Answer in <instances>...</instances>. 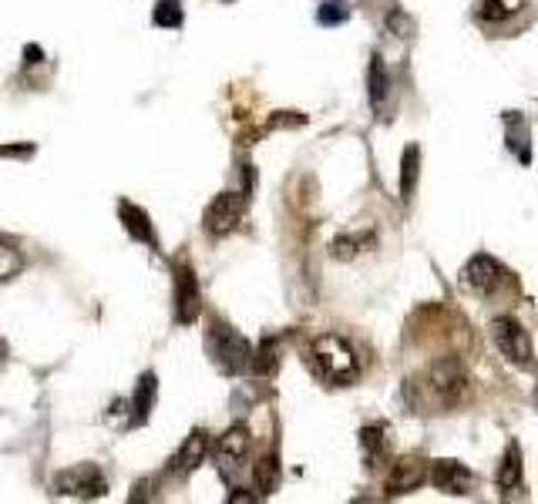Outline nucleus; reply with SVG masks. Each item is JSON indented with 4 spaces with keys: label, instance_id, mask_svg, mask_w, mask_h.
Masks as SVG:
<instances>
[{
    "label": "nucleus",
    "instance_id": "obj_1",
    "mask_svg": "<svg viewBox=\"0 0 538 504\" xmlns=\"http://www.w3.org/2000/svg\"><path fill=\"white\" fill-rule=\"evenodd\" d=\"M407 397L414 407H428V413H445L462 407L468 400V377L458 360H438L434 367L407 387Z\"/></svg>",
    "mask_w": 538,
    "mask_h": 504
},
{
    "label": "nucleus",
    "instance_id": "obj_2",
    "mask_svg": "<svg viewBox=\"0 0 538 504\" xmlns=\"http://www.w3.org/2000/svg\"><path fill=\"white\" fill-rule=\"evenodd\" d=\"M309 370L330 387H347L360 377V364H357V353L347 340H340L333 333H323L313 340L309 347Z\"/></svg>",
    "mask_w": 538,
    "mask_h": 504
},
{
    "label": "nucleus",
    "instance_id": "obj_3",
    "mask_svg": "<svg viewBox=\"0 0 538 504\" xmlns=\"http://www.w3.org/2000/svg\"><path fill=\"white\" fill-rule=\"evenodd\" d=\"M205 347H209V356L215 360V367L222 373H243L249 370V360H253V347L243 333H236L226 323H213V330L205 333Z\"/></svg>",
    "mask_w": 538,
    "mask_h": 504
},
{
    "label": "nucleus",
    "instance_id": "obj_4",
    "mask_svg": "<svg viewBox=\"0 0 538 504\" xmlns=\"http://www.w3.org/2000/svg\"><path fill=\"white\" fill-rule=\"evenodd\" d=\"M54 491L64 498H81V501H92V498H105L108 481L105 474L98 471L94 464H77L71 471H61L54 477Z\"/></svg>",
    "mask_w": 538,
    "mask_h": 504
},
{
    "label": "nucleus",
    "instance_id": "obj_5",
    "mask_svg": "<svg viewBox=\"0 0 538 504\" xmlns=\"http://www.w3.org/2000/svg\"><path fill=\"white\" fill-rule=\"evenodd\" d=\"M492 340L508 364L532 367V340H528V333L522 330V323H515L511 316H498V320L492 323Z\"/></svg>",
    "mask_w": 538,
    "mask_h": 504
},
{
    "label": "nucleus",
    "instance_id": "obj_6",
    "mask_svg": "<svg viewBox=\"0 0 538 504\" xmlns=\"http://www.w3.org/2000/svg\"><path fill=\"white\" fill-rule=\"evenodd\" d=\"M202 313V290H199V279L189 266H175V323L182 326H192L199 320Z\"/></svg>",
    "mask_w": 538,
    "mask_h": 504
},
{
    "label": "nucleus",
    "instance_id": "obj_7",
    "mask_svg": "<svg viewBox=\"0 0 538 504\" xmlns=\"http://www.w3.org/2000/svg\"><path fill=\"white\" fill-rule=\"evenodd\" d=\"M243 205H246V196H236V192H222V196H215L209 202V209H205V232L209 236H229L236 226H239V219H243Z\"/></svg>",
    "mask_w": 538,
    "mask_h": 504
},
{
    "label": "nucleus",
    "instance_id": "obj_8",
    "mask_svg": "<svg viewBox=\"0 0 538 504\" xmlns=\"http://www.w3.org/2000/svg\"><path fill=\"white\" fill-rule=\"evenodd\" d=\"M464 283L471 286L475 292H494L502 290L508 283V269L494 256H475V260L464 266Z\"/></svg>",
    "mask_w": 538,
    "mask_h": 504
},
{
    "label": "nucleus",
    "instance_id": "obj_9",
    "mask_svg": "<svg viewBox=\"0 0 538 504\" xmlns=\"http://www.w3.org/2000/svg\"><path fill=\"white\" fill-rule=\"evenodd\" d=\"M428 477L434 488L447 491V494H468L471 484H475L471 471H468L464 464H458V460H438V464L430 468Z\"/></svg>",
    "mask_w": 538,
    "mask_h": 504
},
{
    "label": "nucleus",
    "instance_id": "obj_10",
    "mask_svg": "<svg viewBox=\"0 0 538 504\" xmlns=\"http://www.w3.org/2000/svg\"><path fill=\"white\" fill-rule=\"evenodd\" d=\"M205 454H209V437L202 434V430H192L185 444L175 451V458H172L169 471L172 474H192L199 471L202 464H205Z\"/></svg>",
    "mask_w": 538,
    "mask_h": 504
},
{
    "label": "nucleus",
    "instance_id": "obj_11",
    "mask_svg": "<svg viewBox=\"0 0 538 504\" xmlns=\"http://www.w3.org/2000/svg\"><path fill=\"white\" fill-rule=\"evenodd\" d=\"M424 477H428L424 460H417V458L397 460L394 471H390V477H387V494H407V491H414Z\"/></svg>",
    "mask_w": 538,
    "mask_h": 504
},
{
    "label": "nucleus",
    "instance_id": "obj_12",
    "mask_svg": "<svg viewBox=\"0 0 538 504\" xmlns=\"http://www.w3.org/2000/svg\"><path fill=\"white\" fill-rule=\"evenodd\" d=\"M246 451H249V430L243 428V424L229 428L215 441V458H219L222 468H236L239 460L246 458Z\"/></svg>",
    "mask_w": 538,
    "mask_h": 504
},
{
    "label": "nucleus",
    "instance_id": "obj_13",
    "mask_svg": "<svg viewBox=\"0 0 538 504\" xmlns=\"http://www.w3.org/2000/svg\"><path fill=\"white\" fill-rule=\"evenodd\" d=\"M118 215H122V226H124V232H128L132 239H139V243L158 249V236H155V229H152V222H149V215H145V209H139L135 202H122V205H118Z\"/></svg>",
    "mask_w": 538,
    "mask_h": 504
},
{
    "label": "nucleus",
    "instance_id": "obj_14",
    "mask_svg": "<svg viewBox=\"0 0 538 504\" xmlns=\"http://www.w3.org/2000/svg\"><path fill=\"white\" fill-rule=\"evenodd\" d=\"M367 88H370V105H373V111H381L384 101H387V94H390V75H387V64H384L381 54H373V58H370Z\"/></svg>",
    "mask_w": 538,
    "mask_h": 504
},
{
    "label": "nucleus",
    "instance_id": "obj_15",
    "mask_svg": "<svg viewBox=\"0 0 538 504\" xmlns=\"http://www.w3.org/2000/svg\"><path fill=\"white\" fill-rule=\"evenodd\" d=\"M155 394H158V380L155 373H145L135 387V397H132V411H135V420L132 424H145L152 417V407H155Z\"/></svg>",
    "mask_w": 538,
    "mask_h": 504
},
{
    "label": "nucleus",
    "instance_id": "obj_16",
    "mask_svg": "<svg viewBox=\"0 0 538 504\" xmlns=\"http://www.w3.org/2000/svg\"><path fill=\"white\" fill-rule=\"evenodd\" d=\"M360 447H364L367 468H377V464L387 458V430L384 428H364L360 430Z\"/></svg>",
    "mask_w": 538,
    "mask_h": 504
},
{
    "label": "nucleus",
    "instance_id": "obj_17",
    "mask_svg": "<svg viewBox=\"0 0 538 504\" xmlns=\"http://www.w3.org/2000/svg\"><path fill=\"white\" fill-rule=\"evenodd\" d=\"M417 175H421V148L411 145V148L404 152V162H400V196H404V199L414 196Z\"/></svg>",
    "mask_w": 538,
    "mask_h": 504
},
{
    "label": "nucleus",
    "instance_id": "obj_18",
    "mask_svg": "<svg viewBox=\"0 0 538 504\" xmlns=\"http://www.w3.org/2000/svg\"><path fill=\"white\" fill-rule=\"evenodd\" d=\"M277 367H279V343L277 340H262L260 350H253L249 370H253V373H260V377H269Z\"/></svg>",
    "mask_w": 538,
    "mask_h": 504
},
{
    "label": "nucleus",
    "instance_id": "obj_19",
    "mask_svg": "<svg viewBox=\"0 0 538 504\" xmlns=\"http://www.w3.org/2000/svg\"><path fill=\"white\" fill-rule=\"evenodd\" d=\"M518 481H522V451H518V444H511L502 460V471H498V488L511 491L518 488Z\"/></svg>",
    "mask_w": 538,
    "mask_h": 504
},
{
    "label": "nucleus",
    "instance_id": "obj_20",
    "mask_svg": "<svg viewBox=\"0 0 538 504\" xmlns=\"http://www.w3.org/2000/svg\"><path fill=\"white\" fill-rule=\"evenodd\" d=\"M256 494H273V491L279 488V460L269 454V458H262L260 464H256Z\"/></svg>",
    "mask_w": 538,
    "mask_h": 504
},
{
    "label": "nucleus",
    "instance_id": "obj_21",
    "mask_svg": "<svg viewBox=\"0 0 538 504\" xmlns=\"http://www.w3.org/2000/svg\"><path fill=\"white\" fill-rule=\"evenodd\" d=\"M505 124H508V148L515 145V152L522 162H528V124L522 122V115H505Z\"/></svg>",
    "mask_w": 538,
    "mask_h": 504
},
{
    "label": "nucleus",
    "instance_id": "obj_22",
    "mask_svg": "<svg viewBox=\"0 0 538 504\" xmlns=\"http://www.w3.org/2000/svg\"><path fill=\"white\" fill-rule=\"evenodd\" d=\"M182 7H179V0H162V4H155V11H152V24L155 28H182Z\"/></svg>",
    "mask_w": 538,
    "mask_h": 504
},
{
    "label": "nucleus",
    "instance_id": "obj_23",
    "mask_svg": "<svg viewBox=\"0 0 538 504\" xmlns=\"http://www.w3.org/2000/svg\"><path fill=\"white\" fill-rule=\"evenodd\" d=\"M522 4H525V0H481L478 14L485 17V20H505V17L515 14Z\"/></svg>",
    "mask_w": 538,
    "mask_h": 504
},
{
    "label": "nucleus",
    "instance_id": "obj_24",
    "mask_svg": "<svg viewBox=\"0 0 538 504\" xmlns=\"http://www.w3.org/2000/svg\"><path fill=\"white\" fill-rule=\"evenodd\" d=\"M347 17H350V4H343V0H326V4H320V11H317V20H320L323 28L343 24Z\"/></svg>",
    "mask_w": 538,
    "mask_h": 504
},
{
    "label": "nucleus",
    "instance_id": "obj_25",
    "mask_svg": "<svg viewBox=\"0 0 538 504\" xmlns=\"http://www.w3.org/2000/svg\"><path fill=\"white\" fill-rule=\"evenodd\" d=\"M367 245H373V236H340L337 243H333V256L337 260H350V256H357Z\"/></svg>",
    "mask_w": 538,
    "mask_h": 504
},
{
    "label": "nucleus",
    "instance_id": "obj_26",
    "mask_svg": "<svg viewBox=\"0 0 538 504\" xmlns=\"http://www.w3.org/2000/svg\"><path fill=\"white\" fill-rule=\"evenodd\" d=\"M17 269H20V256H17L14 245L0 243V283H7L11 276H17Z\"/></svg>",
    "mask_w": 538,
    "mask_h": 504
},
{
    "label": "nucleus",
    "instance_id": "obj_27",
    "mask_svg": "<svg viewBox=\"0 0 538 504\" xmlns=\"http://www.w3.org/2000/svg\"><path fill=\"white\" fill-rule=\"evenodd\" d=\"M34 145H4L0 148V158H31Z\"/></svg>",
    "mask_w": 538,
    "mask_h": 504
},
{
    "label": "nucleus",
    "instance_id": "obj_28",
    "mask_svg": "<svg viewBox=\"0 0 538 504\" xmlns=\"http://www.w3.org/2000/svg\"><path fill=\"white\" fill-rule=\"evenodd\" d=\"M24 58H28V64H37V58H41V47H28V51H24Z\"/></svg>",
    "mask_w": 538,
    "mask_h": 504
}]
</instances>
